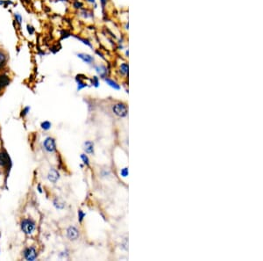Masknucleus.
<instances>
[{"instance_id": "7c9ffc66", "label": "nucleus", "mask_w": 263, "mask_h": 261, "mask_svg": "<svg viewBox=\"0 0 263 261\" xmlns=\"http://www.w3.org/2000/svg\"><path fill=\"white\" fill-rule=\"evenodd\" d=\"M58 1H60V2H68V0H58Z\"/></svg>"}, {"instance_id": "b1692460", "label": "nucleus", "mask_w": 263, "mask_h": 261, "mask_svg": "<svg viewBox=\"0 0 263 261\" xmlns=\"http://www.w3.org/2000/svg\"><path fill=\"white\" fill-rule=\"evenodd\" d=\"M13 3L11 0H0V6L3 5L4 7H7V5H12Z\"/></svg>"}, {"instance_id": "39448f33", "label": "nucleus", "mask_w": 263, "mask_h": 261, "mask_svg": "<svg viewBox=\"0 0 263 261\" xmlns=\"http://www.w3.org/2000/svg\"><path fill=\"white\" fill-rule=\"evenodd\" d=\"M24 257L26 260H35L37 258V251L34 247H28L24 251Z\"/></svg>"}, {"instance_id": "9d476101", "label": "nucleus", "mask_w": 263, "mask_h": 261, "mask_svg": "<svg viewBox=\"0 0 263 261\" xmlns=\"http://www.w3.org/2000/svg\"><path fill=\"white\" fill-rule=\"evenodd\" d=\"M10 84V78L5 74H0V90L5 89Z\"/></svg>"}, {"instance_id": "1a4fd4ad", "label": "nucleus", "mask_w": 263, "mask_h": 261, "mask_svg": "<svg viewBox=\"0 0 263 261\" xmlns=\"http://www.w3.org/2000/svg\"><path fill=\"white\" fill-rule=\"evenodd\" d=\"M59 178H60V174L55 169H51L49 171L48 174V178L50 182L56 183L59 179Z\"/></svg>"}, {"instance_id": "bb28decb", "label": "nucleus", "mask_w": 263, "mask_h": 261, "mask_svg": "<svg viewBox=\"0 0 263 261\" xmlns=\"http://www.w3.org/2000/svg\"><path fill=\"white\" fill-rule=\"evenodd\" d=\"M81 158H82V160H83V163H84L86 165H89V164H90V160H89V158H88V157L86 155L82 154V155H81Z\"/></svg>"}, {"instance_id": "f03ea898", "label": "nucleus", "mask_w": 263, "mask_h": 261, "mask_svg": "<svg viewBox=\"0 0 263 261\" xmlns=\"http://www.w3.org/2000/svg\"><path fill=\"white\" fill-rule=\"evenodd\" d=\"M112 111L118 117H126L128 113L127 107L123 103H117L112 107Z\"/></svg>"}, {"instance_id": "cd10ccee", "label": "nucleus", "mask_w": 263, "mask_h": 261, "mask_svg": "<svg viewBox=\"0 0 263 261\" xmlns=\"http://www.w3.org/2000/svg\"><path fill=\"white\" fill-rule=\"evenodd\" d=\"M29 111H30L29 107H25V108L23 109L22 111H21V116H22V117L25 116V115H26L27 113H29Z\"/></svg>"}, {"instance_id": "c756f323", "label": "nucleus", "mask_w": 263, "mask_h": 261, "mask_svg": "<svg viewBox=\"0 0 263 261\" xmlns=\"http://www.w3.org/2000/svg\"><path fill=\"white\" fill-rule=\"evenodd\" d=\"M86 2L94 5V8H97V6H98V5H97V0H86Z\"/></svg>"}, {"instance_id": "aec40b11", "label": "nucleus", "mask_w": 263, "mask_h": 261, "mask_svg": "<svg viewBox=\"0 0 263 261\" xmlns=\"http://www.w3.org/2000/svg\"><path fill=\"white\" fill-rule=\"evenodd\" d=\"M73 7L75 8V9H76V10H80V9H83V4L81 2V1H78V0H76V1H75V2H74Z\"/></svg>"}, {"instance_id": "f8f14e48", "label": "nucleus", "mask_w": 263, "mask_h": 261, "mask_svg": "<svg viewBox=\"0 0 263 261\" xmlns=\"http://www.w3.org/2000/svg\"><path fill=\"white\" fill-rule=\"evenodd\" d=\"M10 163V158L5 152H0V165L6 166Z\"/></svg>"}, {"instance_id": "2eb2a0df", "label": "nucleus", "mask_w": 263, "mask_h": 261, "mask_svg": "<svg viewBox=\"0 0 263 261\" xmlns=\"http://www.w3.org/2000/svg\"><path fill=\"white\" fill-rule=\"evenodd\" d=\"M84 150L89 154H92L94 152V143L90 141H87L84 143Z\"/></svg>"}, {"instance_id": "ddd939ff", "label": "nucleus", "mask_w": 263, "mask_h": 261, "mask_svg": "<svg viewBox=\"0 0 263 261\" xmlns=\"http://www.w3.org/2000/svg\"><path fill=\"white\" fill-rule=\"evenodd\" d=\"M128 69H129V67H128V64H127V62H124V63H122V64L119 65L118 72H119L122 76L127 77V75H128Z\"/></svg>"}, {"instance_id": "412c9836", "label": "nucleus", "mask_w": 263, "mask_h": 261, "mask_svg": "<svg viewBox=\"0 0 263 261\" xmlns=\"http://www.w3.org/2000/svg\"><path fill=\"white\" fill-rule=\"evenodd\" d=\"M26 31H27V33H28L29 35H34V33H35V28L32 25L27 24L26 25Z\"/></svg>"}, {"instance_id": "6e6552de", "label": "nucleus", "mask_w": 263, "mask_h": 261, "mask_svg": "<svg viewBox=\"0 0 263 261\" xmlns=\"http://www.w3.org/2000/svg\"><path fill=\"white\" fill-rule=\"evenodd\" d=\"M8 57H9L8 53L5 50L0 49V69H4L6 66L8 62Z\"/></svg>"}, {"instance_id": "f3484780", "label": "nucleus", "mask_w": 263, "mask_h": 261, "mask_svg": "<svg viewBox=\"0 0 263 261\" xmlns=\"http://www.w3.org/2000/svg\"><path fill=\"white\" fill-rule=\"evenodd\" d=\"M53 203H54V206L57 209H62V208H64V207H65V203H64L63 201H62L60 198H55L54 200V202H53Z\"/></svg>"}, {"instance_id": "a878e982", "label": "nucleus", "mask_w": 263, "mask_h": 261, "mask_svg": "<svg viewBox=\"0 0 263 261\" xmlns=\"http://www.w3.org/2000/svg\"><path fill=\"white\" fill-rule=\"evenodd\" d=\"M128 173H129V172H128V168L127 167L123 168V169H121V171H120V175L124 178L127 177V176H128Z\"/></svg>"}, {"instance_id": "6ab92c4d", "label": "nucleus", "mask_w": 263, "mask_h": 261, "mask_svg": "<svg viewBox=\"0 0 263 261\" xmlns=\"http://www.w3.org/2000/svg\"><path fill=\"white\" fill-rule=\"evenodd\" d=\"M80 13H81V16L82 17H83L84 19H89V18H92L93 16V13L92 12H90L89 11L86 10V9H84V8H83L82 10H81V12H80Z\"/></svg>"}, {"instance_id": "7ed1b4c3", "label": "nucleus", "mask_w": 263, "mask_h": 261, "mask_svg": "<svg viewBox=\"0 0 263 261\" xmlns=\"http://www.w3.org/2000/svg\"><path fill=\"white\" fill-rule=\"evenodd\" d=\"M44 149L49 153H52L55 151L56 149V145H55V141L54 138L48 137L45 139L43 143Z\"/></svg>"}, {"instance_id": "393cba45", "label": "nucleus", "mask_w": 263, "mask_h": 261, "mask_svg": "<svg viewBox=\"0 0 263 261\" xmlns=\"http://www.w3.org/2000/svg\"><path fill=\"white\" fill-rule=\"evenodd\" d=\"M85 216H86V215H85V213H84L83 210H81V209H80V210L78 211V221H79L80 222H83V218H84Z\"/></svg>"}, {"instance_id": "9b49d317", "label": "nucleus", "mask_w": 263, "mask_h": 261, "mask_svg": "<svg viewBox=\"0 0 263 261\" xmlns=\"http://www.w3.org/2000/svg\"><path fill=\"white\" fill-rule=\"evenodd\" d=\"M104 82H105V83H106L110 87H112V88H113L114 90H117V91H118V90H120V89H121L120 85L118 84L115 80L110 78H108V77H106L105 78H104Z\"/></svg>"}, {"instance_id": "423d86ee", "label": "nucleus", "mask_w": 263, "mask_h": 261, "mask_svg": "<svg viewBox=\"0 0 263 261\" xmlns=\"http://www.w3.org/2000/svg\"><path fill=\"white\" fill-rule=\"evenodd\" d=\"M76 56L79 59L82 60L84 64H92L95 62V57L93 56L92 55L87 54V53H77Z\"/></svg>"}, {"instance_id": "0eeeda50", "label": "nucleus", "mask_w": 263, "mask_h": 261, "mask_svg": "<svg viewBox=\"0 0 263 261\" xmlns=\"http://www.w3.org/2000/svg\"><path fill=\"white\" fill-rule=\"evenodd\" d=\"M67 236H68V239L71 240V241L76 240L79 237V231H78L77 229L74 226L68 227V230H67Z\"/></svg>"}, {"instance_id": "a211bd4d", "label": "nucleus", "mask_w": 263, "mask_h": 261, "mask_svg": "<svg viewBox=\"0 0 263 261\" xmlns=\"http://www.w3.org/2000/svg\"><path fill=\"white\" fill-rule=\"evenodd\" d=\"M75 37H76L78 40H80L83 44H84L85 46H87V47H89V48H90V49H93L92 42H91L90 40L86 39V38H81V37H78V36H75Z\"/></svg>"}, {"instance_id": "dca6fc26", "label": "nucleus", "mask_w": 263, "mask_h": 261, "mask_svg": "<svg viewBox=\"0 0 263 261\" xmlns=\"http://www.w3.org/2000/svg\"><path fill=\"white\" fill-rule=\"evenodd\" d=\"M13 18H14L15 23L19 26H21L22 23H23V17H22V15L20 14V12H16L13 13Z\"/></svg>"}, {"instance_id": "5701e85b", "label": "nucleus", "mask_w": 263, "mask_h": 261, "mask_svg": "<svg viewBox=\"0 0 263 261\" xmlns=\"http://www.w3.org/2000/svg\"><path fill=\"white\" fill-rule=\"evenodd\" d=\"M91 84L95 86V87H98L99 86V78L98 77L94 76L92 78H91Z\"/></svg>"}, {"instance_id": "c85d7f7f", "label": "nucleus", "mask_w": 263, "mask_h": 261, "mask_svg": "<svg viewBox=\"0 0 263 261\" xmlns=\"http://www.w3.org/2000/svg\"><path fill=\"white\" fill-rule=\"evenodd\" d=\"M108 1H109V0H100V5H101V7H102L103 10L106 8V5H107L108 4Z\"/></svg>"}, {"instance_id": "20e7f679", "label": "nucleus", "mask_w": 263, "mask_h": 261, "mask_svg": "<svg viewBox=\"0 0 263 261\" xmlns=\"http://www.w3.org/2000/svg\"><path fill=\"white\" fill-rule=\"evenodd\" d=\"M94 69L101 78H105L108 75V69L104 64H96L94 65Z\"/></svg>"}, {"instance_id": "4468645a", "label": "nucleus", "mask_w": 263, "mask_h": 261, "mask_svg": "<svg viewBox=\"0 0 263 261\" xmlns=\"http://www.w3.org/2000/svg\"><path fill=\"white\" fill-rule=\"evenodd\" d=\"M76 83H77L78 91H81L82 89L85 88V87H87L88 86L87 83H85V82L83 80V78H80V76H79V75L76 76Z\"/></svg>"}, {"instance_id": "f257e3e1", "label": "nucleus", "mask_w": 263, "mask_h": 261, "mask_svg": "<svg viewBox=\"0 0 263 261\" xmlns=\"http://www.w3.org/2000/svg\"><path fill=\"white\" fill-rule=\"evenodd\" d=\"M35 229V223L31 219H24L21 222V230L26 235L32 234Z\"/></svg>"}, {"instance_id": "4be33fe9", "label": "nucleus", "mask_w": 263, "mask_h": 261, "mask_svg": "<svg viewBox=\"0 0 263 261\" xmlns=\"http://www.w3.org/2000/svg\"><path fill=\"white\" fill-rule=\"evenodd\" d=\"M40 126H41V128L44 129V130H48L49 128H51V123L49 121H43Z\"/></svg>"}]
</instances>
